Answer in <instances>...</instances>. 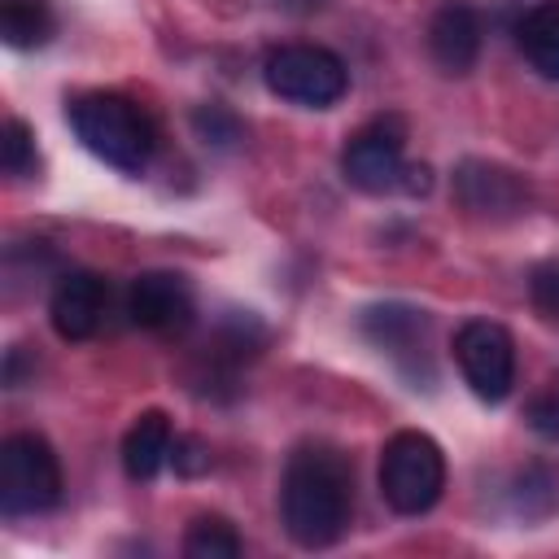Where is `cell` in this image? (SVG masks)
<instances>
[{"label":"cell","instance_id":"cell-2","mask_svg":"<svg viewBox=\"0 0 559 559\" xmlns=\"http://www.w3.org/2000/svg\"><path fill=\"white\" fill-rule=\"evenodd\" d=\"M70 127L105 166L140 175L153 157V122L144 109L118 92H87L70 105Z\"/></svg>","mask_w":559,"mask_h":559},{"label":"cell","instance_id":"cell-19","mask_svg":"<svg viewBox=\"0 0 559 559\" xmlns=\"http://www.w3.org/2000/svg\"><path fill=\"white\" fill-rule=\"evenodd\" d=\"M170 463H175V472L179 476H205L210 472V441L205 437H197V432H183V437H175V445H170Z\"/></svg>","mask_w":559,"mask_h":559},{"label":"cell","instance_id":"cell-15","mask_svg":"<svg viewBox=\"0 0 559 559\" xmlns=\"http://www.w3.org/2000/svg\"><path fill=\"white\" fill-rule=\"evenodd\" d=\"M0 35L9 48H39L52 35L48 0H0Z\"/></svg>","mask_w":559,"mask_h":559},{"label":"cell","instance_id":"cell-10","mask_svg":"<svg viewBox=\"0 0 559 559\" xmlns=\"http://www.w3.org/2000/svg\"><path fill=\"white\" fill-rule=\"evenodd\" d=\"M480 39H485V22H480L476 4H467V0L437 4L432 22H428V52L445 74H467L480 57Z\"/></svg>","mask_w":559,"mask_h":559},{"label":"cell","instance_id":"cell-7","mask_svg":"<svg viewBox=\"0 0 559 559\" xmlns=\"http://www.w3.org/2000/svg\"><path fill=\"white\" fill-rule=\"evenodd\" d=\"M454 358L476 397L502 402L515 384V341L493 319H467L454 336Z\"/></svg>","mask_w":559,"mask_h":559},{"label":"cell","instance_id":"cell-18","mask_svg":"<svg viewBox=\"0 0 559 559\" xmlns=\"http://www.w3.org/2000/svg\"><path fill=\"white\" fill-rule=\"evenodd\" d=\"M192 131H197L205 144H218V148H231L236 140H245V127H240L236 114H227L223 105H201V109H192Z\"/></svg>","mask_w":559,"mask_h":559},{"label":"cell","instance_id":"cell-8","mask_svg":"<svg viewBox=\"0 0 559 559\" xmlns=\"http://www.w3.org/2000/svg\"><path fill=\"white\" fill-rule=\"evenodd\" d=\"M454 197L480 218H515L528 205V183L498 162L467 157L454 170Z\"/></svg>","mask_w":559,"mask_h":559},{"label":"cell","instance_id":"cell-4","mask_svg":"<svg viewBox=\"0 0 559 559\" xmlns=\"http://www.w3.org/2000/svg\"><path fill=\"white\" fill-rule=\"evenodd\" d=\"M262 79L280 100H293L301 109H328L349 92L345 61L319 44H284L266 52Z\"/></svg>","mask_w":559,"mask_h":559},{"label":"cell","instance_id":"cell-9","mask_svg":"<svg viewBox=\"0 0 559 559\" xmlns=\"http://www.w3.org/2000/svg\"><path fill=\"white\" fill-rule=\"evenodd\" d=\"M127 314L148 332H183L192 323V288L175 271H144L127 288Z\"/></svg>","mask_w":559,"mask_h":559},{"label":"cell","instance_id":"cell-14","mask_svg":"<svg viewBox=\"0 0 559 559\" xmlns=\"http://www.w3.org/2000/svg\"><path fill=\"white\" fill-rule=\"evenodd\" d=\"M515 35H520V48H524L528 66H533L542 79L559 83V0L533 4V9L524 13V22H520Z\"/></svg>","mask_w":559,"mask_h":559},{"label":"cell","instance_id":"cell-17","mask_svg":"<svg viewBox=\"0 0 559 559\" xmlns=\"http://www.w3.org/2000/svg\"><path fill=\"white\" fill-rule=\"evenodd\" d=\"M0 162H4L9 175H31V170H35V131H31L22 118H9V122H4Z\"/></svg>","mask_w":559,"mask_h":559},{"label":"cell","instance_id":"cell-22","mask_svg":"<svg viewBox=\"0 0 559 559\" xmlns=\"http://www.w3.org/2000/svg\"><path fill=\"white\" fill-rule=\"evenodd\" d=\"M428 188H432V170H428V166H406V170H402V188H397V192L424 197Z\"/></svg>","mask_w":559,"mask_h":559},{"label":"cell","instance_id":"cell-12","mask_svg":"<svg viewBox=\"0 0 559 559\" xmlns=\"http://www.w3.org/2000/svg\"><path fill=\"white\" fill-rule=\"evenodd\" d=\"M170 445H175V432L166 411H144L122 437V472L131 480H153L170 459Z\"/></svg>","mask_w":559,"mask_h":559},{"label":"cell","instance_id":"cell-21","mask_svg":"<svg viewBox=\"0 0 559 559\" xmlns=\"http://www.w3.org/2000/svg\"><path fill=\"white\" fill-rule=\"evenodd\" d=\"M528 428L546 441H559V384L528 402Z\"/></svg>","mask_w":559,"mask_h":559},{"label":"cell","instance_id":"cell-5","mask_svg":"<svg viewBox=\"0 0 559 559\" xmlns=\"http://www.w3.org/2000/svg\"><path fill=\"white\" fill-rule=\"evenodd\" d=\"M61 502V463L39 432H13L0 445L4 515H39Z\"/></svg>","mask_w":559,"mask_h":559},{"label":"cell","instance_id":"cell-13","mask_svg":"<svg viewBox=\"0 0 559 559\" xmlns=\"http://www.w3.org/2000/svg\"><path fill=\"white\" fill-rule=\"evenodd\" d=\"M358 323H362V332H367L380 349H389V354H406V349H415V345L424 341V332H428V314L415 310V306H406V301L367 306Z\"/></svg>","mask_w":559,"mask_h":559},{"label":"cell","instance_id":"cell-20","mask_svg":"<svg viewBox=\"0 0 559 559\" xmlns=\"http://www.w3.org/2000/svg\"><path fill=\"white\" fill-rule=\"evenodd\" d=\"M528 297L546 319H559V262H537L528 275Z\"/></svg>","mask_w":559,"mask_h":559},{"label":"cell","instance_id":"cell-11","mask_svg":"<svg viewBox=\"0 0 559 559\" xmlns=\"http://www.w3.org/2000/svg\"><path fill=\"white\" fill-rule=\"evenodd\" d=\"M105 301H109V288H105L100 275H92V271L61 275L52 297H48L52 332L61 341H87L100 328V319H105Z\"/></svg>","mask_w":559,"mask_h":559},{"label":"cell","instance_id":"cell-3","mask_svg":"<svg viewBox=\"0 0 559 559\" xmlns=\"http://www.w3.org/2000/svg\"><path fill=\"white\" fill-rule=\"evenodd\" d=\"M445 489V454L428 432H393L380 450V493L397 515H424Z\"/></svg>","mask_w":559,"mask_h":559},{"label":"cell","instance_id":"cell-16","mask_svg":"<svg viewBox=\"0 0 559 559\" xmlns=\"http://www.w3.org/2000/svg\"><path fill=\"white\" fill-rule=\"evenodd\" d=\"M245 550L240 533L223 515H197L183 533V555L188 559H236Z\"/></svg>","mask_w":559,"mask_h":559},{"label":"cell","instance_id":"cell-1","mask_svg":"<svg viewBox=\"0 0 559 559\" xmlns=\"http://www.w3.org/2000/svg\"><path fill=\"white\" fill-rule=\"evenodd\" d=\"M354 515V467L336 445H301L288 454L280 485V520L284 533L301 550H323L341 542Z\"/></svg>","mask_w":559,"mask_h":559},{"label":"cell","instance_id":"cell-6","mask_svg":"<svg viewBox=\"0 0 559 559\" xmlns=\"http://www.w3.org/2000/svg\"><path fill=\"white\" fill-rule=\"evenodd\" d=\"M402 148H406V127L402 118H376L367 122L358 135H349L345 153H341V175L345 183H354L358 192H397L402 188Z\"/></svg>","mask_w":559,"mask_h":559}]
</instances>
